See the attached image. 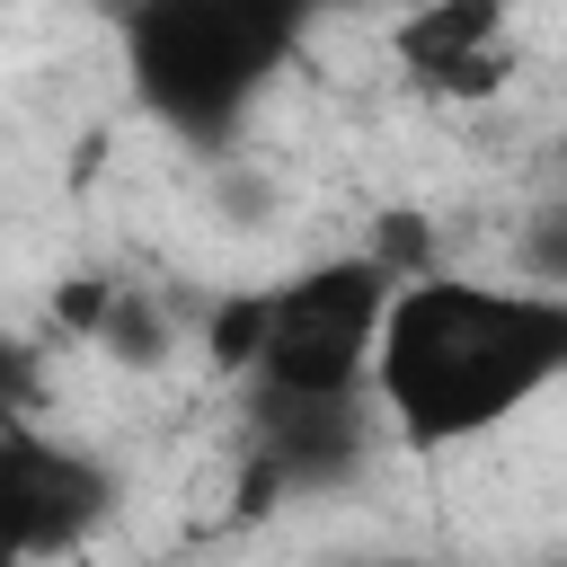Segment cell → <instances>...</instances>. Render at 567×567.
I'll return each instance as SVG.
<instances>
[{"label":"cell","instance_id":"obj_1","mask_svg":"<svg viewBox=\"0 0 567 567\" xmlns=\"http://www.w3.org/2000/svg\"><path fill=\"white\" fill-rule=\"evenodd\" d=\"M567 372V301L549 284H487V275H399L372 328L363 399L425 452L478 443L549 399Z\"/></svg>","mask_w":567,"mask_h":567},{"label":"cell","instance_id":"obj_5","mask_svg":"<svg viewBox=\"0 0 567 567\" xmlns=\"http://www.w3.org/2000/svg\"><path fill=\"white\" fill-rule=\"evenodd\" d=\"M257 425V496H319V487H346L363 470V434H372V399H275V390H248Z\"/></svg>","mask_w":567,"mask_h":567},{"label":"cell","instance_id":"obj_2","mask_svg":"<svg viewBox=\"0 0 567 567\" xmlns=\"http://www.w3.org/2000/svg\"><path fill=\"white\" fill-rule=\"evenodd\" d=\"M319 0H133L124 9V80L151 124L177 142H230L248 106L301 53Z\"/></svg>","mask_w":567,"mask_h":567},{"label":"cell","instance_id":"obj_8","mask_svg":"<svg viewBox=\"0 0 567 567\" xmlns=\"http://www.w3.org/2000/svg\"><path fill=\"white\" fill-rule=\"evenodd\" d=\"M337 567H416V558H337Z\"/></svg>","mask_w":567,"mask_h":567},{"label":"cell","instance_id":"obj_3","mask_svg":"<svg viewBox=\"0 0 567 567\" xmlns=\"http://www.w3.org/2000/svg\"><path fill=\"white\" fill-rule=\"evenodd\" d=\"M390 266L363 257H319L284 284H257V337H248V390L275 399H354L372 363V328L390 301Z\"/></svg>","mask_w":567,"mask_h":567},{"label":"cell","instance_id":"obj_6","mask_svg":"<svg viewBox=\"0 0 567 567\" xmlns=\"http://www.w3.org/2000/svg\"><path fill=\"white\" fill-rule=\"evenodd\" d=\"M399 71H416L443 97H496L505 89V0H416L390 27Z\"/></svg>","mask_w":567,"mask_h":567},{"label":"cell","instance_id":"obj_7","mask_svg":"<svg viewBox=\"0 0 567 567\" xmlns=\"http://www.w3.org/2000/svg\"><path fill=\"white\" fill-rule=\"evenodd\" d=\"M35 408V354L27 346H0V425Z\"/></svg>","mask_w":567,"mask_h":567},{"label":"cell","instance_id":"obj_4","mask_svg":"<svg viewBox=\"0 0 567 567\" xmlns=\"http://www.w3.org/2000/svg\"><path fill=\"white\" fill-rule=\"evenodd\" d=\"M115 514V470L89 443H62L27 416L0 425V567L71 558Z\"/></svg>","mask_w":567,"mask_h":567}]
</instances>
